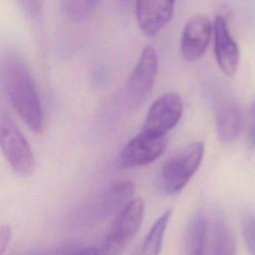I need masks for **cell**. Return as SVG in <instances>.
<instances>
[{"label":"cell","instance_id":"9c48e42d","mask_svg":"<svg viewBox=\"0 0 255 255\" xmlns=\"http://www.w3.org/2000/svg\"><path fill=\"white\" fill-rule=\"evenodd\" d=\"M211 36V22L204 14H195L186 22L180 39V53L185 61H196L206 51Z\"/></svg>","mask_w":255,"mask_h":255},{"label":"cell","instance_id":"7a4b0ae2","mask_svg":"<svg viewBox=\"0 0 255 255\" xmlns=\"http://www.w3.org/2000/svg\"><path fill=\"white\" fill-rule=\"evenodd\" d=\"M204 154V143L194 141L170 157L161 167L158 186L165 194L181 191L198 169Z\"/></svg>","mask_w":255,"mask_h":255},{"label":"cell","instance_id":"52a82bcc","mask_svg":"<svg viewBox=\"0 0 255 255\" xmlns=\"http://www.w3.org/2000/svg\"><path fill=\"white\" fill-rule=\"evenodd\" d=\"M166 144L165 136H155L141 130L124 146L119 163L125 168L146 165L162 154Z\"/></svg>","mask_w":255,"mask_h":255},{"label":"cell","instance_id":"ba28073f","mask_svg":"<svg viewBox=\"0 0 255 255\" xmlns=\"http://www.w3.org/2000/svg\"><path fill=\"white\" fill-rule=\"evenodd\" d=\"M212 103L218 139L224 143L233 141L241 129V112L236 101L231 95L219 92Z\"/></svg>","mask_w":255,"mask_h":255},{"label":"cell","instance_id":"30bf717a","mask_svg":"<svg viewBox=\"0 0 255 255\" xmlns=\"http://www.w3.org/2000/svg\"><path fill=\"white\" fill-rule=\"evenodd\" d=\"M214 53L220 70L226 76H232L238 67L240 51L237 43L230 35L224 17L218 15L214 19Z\"/></svg>","mask_w":255,"mask_h":255},{"label":"cell","instance_id":"277c9868","mask_svg":"<svg viewBox=\"0 0 255 255\" xmlns=\"http://www.w3.org/2000/svg\"><path fill=\"white\" fill-rule=\"evenodd\" d=\"M0 149L15 172L23 176L33 173V150L20 129L6 116L0 117Z\"/></svg>","mask_w":255,"mask_h":255},{"label":"cell","instance_id":"8992f818","mask_svg":"<svg viewBox=\"0 0 255 255\" xmlns=\"http://www.w3.org/2000/svg\"><path fill=\"white\" fill-rule=\"evenodd\" d=\"M157 71V55L151 46H145L127 82L126 93L133 107L141 105L149 96Z\"/></svg>","mask_w":255,"mask_h":255},{"label":"cell","instance_id":"e0dca14e","mask_svg":"<svg viewBox=\"0 0 255 255\" xmlns=\"http://www.w3.org/2000/svg\"><path fill=\"white\" fill-rule=\"evenodd\" d=\"M243 236L250 255H255V217H248L243 223Z\"/></svg>","mask_w":255,"mask_h":255},{"label":"cell","instance_id":"ac0fdd59","mask_svg":"<svg viewBox=\"0 0 255 255\" xmlns=\"http://www.w3.org/2000/svg\"><path fill=\"white\" fill-rule=\"evenodd\" d=\"M250 115H251V123H250L248 137H249V140H250L251 144L255 145V102L251 106Z\"/></svg>","mask_w":255,"mask_h":255},{"label":"cell","instance_id":"d6986e66","mask_svg":"<svg viewBox=\"0 0 255 255\" xmlns=\"http://www.w3.org/2000/svg\"><path fill=\"white\" fill-rule=\"evenodd\" d=\"M72 255H99V250H97L94 247H89V248L82 249Z\"/></svg>","mask_w":255,"mask_h":255},{"label":"cell","instance_id":"5bb4252c","mask_svg":"<svg viewBox=\"0 0 255 255\" xmlns=\"http://www.w3.org/2000/svg\"><path fill=\"white\" fill-rule=\"evenodd\" d=\"M170 216L171 210L168 209L162 213L156 221H154L148 233L134 251L133 255H159L165 229Z\"/></svg>","mask_w":255,"mask_h":255},{"label":"cell","instance_id":"8fae6325","mask_svg":"<svg viewBox=\"0 0 255 255\" xmlns=\"http://www.w3.org/2000/svg\"><path fill=\"white\" fill-rule=\"evenodd\" d=\"M174 0H136V20L141 31L153 36L171 19Z\"/></svg>","mask_w":255,"mask_h":255},{"label":"cell","instance_id":"3957f363","mask_svg":"<svg viewBox=\"0 0 255 255\" xmlns=\"http://www.w3.org/2000/svg\"><path fill=\"white\" fill-rule=\"evenodd\" d=\"M144 216V201L131 199L116 216L99 255H122L136 235Z\"/></svg>","mask_w":255,"mask_h":255},{"label":"cell","instance_id":"7c38bea8","mask_svg":"<svg viewBox=\"0 0 255 255\" xmlns=\"http://www.w3.org/2000/svg\"><path fill=\"white\" fill-rule=\"evenodd\" d=\"M210 255H236L233 233L225 218L215 213L211 220Z\"/></svg>","mask_w":255,"mask_h":255},{"label":"cell","instance_id":"4fadbf2b","mask_svg":"<svg viewBox=\"0 0 255 255\" xmlns=\"http://www.w3.org/2000/svg\"><path fill=\"white\" fill-rule=\"evenodd\" d=\"M207 224L201 212L195 213L187 223L184 236V255H204Z\"/></svg>","mask_w":255,"mask_h":255},{"label":"cell","instance_id":"5b68a950","mask_svg":"<svg viewBox=\"0 0 255 255\" xmlns=\"http://www.w3.org/2000/svg\"><path fill=\"white\" fill-rule=\"evenodd\" d=\"M183 104L180 96L168 92L160 96L150 106L142 128V131L155 136H165L180 120Z\"/></svg>","mask_w":255,"mask_h":255},{"label":"cell","instance_id":"2e32d148","mask_svg":"<svg viewBox=\"0 0 255 255\" xmlns=\"http://www.w3.org/2000/svg\"><path fill=\"white\" fill-rule=\"evenodd\" d=\"M97 3L98 0H63V9L70 19L81 21L94 10Z\"/></svg>","mask_w":255,"mask_h":255},{"label":"cell","instance_id":"6da1fadb","mask_svg":"<svg viewBox=\"0 0 255 255\" xmlns=\"http://www.w3.org/2000/svg\"><path fill=\"white\" fill-rule=\"evenodd\" d=\"M0 79L13 108L30 129L43 131V113L32 76L25 62L9 53L0 62Z\"/></svg>","mask_w":255,"mask_h":255},{"label":"cell","instance_id":"9a60e30c","mask_svg":"<svg viewBox=\"0 0 255 255\" xmlns=\"http://www.w3.org/2000/svg\"><path fill=\"white\" fill-rule=\"evenodd\" d=\"M134 184L131 181H121L114 184L105 198V206L110 211L122 210L132 198Z\"/></svg>","mask_w":255,"mask_h":255}]
</instances>
